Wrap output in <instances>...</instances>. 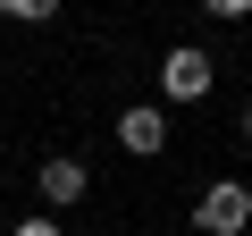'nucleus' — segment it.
<instances>
[{
	"instance_id": "1",
	"label": "nucleus",
	"mask_w": 252,
	"mask_h": 236,
	"mask_svg": "<svg viewBox=\"0 0 252 236\" xmlns=\"http://www.w3.org/2000/svg\"><path fill=\"white\" fill-rule=\"evenodd\" d=\"M193 228H202V236H244V228H252V186L219 177V186L193 202Z\"/></svg>"
},
{
	"instance_id": "2",
	"label": "nucleus",
	"mask_w": 252,
	"mask_h": 236,
	"mask_svg": "<svg viewBox=\"0 0 252 236\" xmlns=\"http://www.w3.org/2000/svg\"><path fill=\"white\" fill-rule=\"evenodd\" d=\"M118 144L135 152V160H152V152L168 144V118H160V101H135V110H118Z\"/></svg>"
},
{
	"instance_id": "3",
	"label": "nucleus",
	"mask_w": 252,
	"mask_h": 236,
	"mask_svg": "<svg viewBox=\"0 0 252 236\" xmlns=\"http://www.w3.org/2000/svg\"><path fill=\"white\" fill-rule=\"evenodd\" d=\"M160 93H168V101H202V93H210V59H202V51H168Z\"/></svg>"
},
{
	"instance_id": "4",
	"label": "nucleus",
	"mask_w": 252,
	"mask_h": 236,
	"mask_svg": "<svg viewBox=\"0 0 252 236\" xmlns=\"http://www.w3.org/2000/svg\"><path fill=\"white\" fill-rule=\"evenodd\" d=\"M42 202H51V211L84 202V160H67V152H59V160H42Z\"/></svg>"
},
{
	"instance_id": "5",
	"label": "nucleus",
	"mask_w": 252,
	"mask_h": 236,
	"mask_svg": "<svg viewBox=\"0 0 252 236\" xmlns=\"http://www.w3.org/2000/svg\"><path fill=\"white\" fill-rule=\"evenodd\" d=\"M0 17H17V26H42V17H59V0H0Z\"/></svg>"
},
{
	"instance_id": "6",
	"label": "nucleus",
	"mask_w": 252,
	"mask_h": 236,
	"mask_svg": "<svg viewBox=\"0 0 252 236\" xmlns=\"http://www.w3.org/2000/svg\"><path fill=\"white\" fill-rule=\"evenodd\" d=\"M210 17H252V0H202Z\"/></svg>"
},
{
	"instance_id": "7",
	"label": "nucleus",
	"mask_w": 252,
	"mask_h": 236,
	"mask_svg": "<svg viewBox=\"0 0 252 236\" xmlns=\"http://www.w3.org/2000/svg\"><path fill=\"white\" fill-rule=\"evenodd\" d=\"M17 236H59V219L42 211V219H17Z\"/></svg>"
},
{
	"instance_id": "8",
	"label": "nucleus",
	"mask_w": 252,
	"mask_h": 236,
	"mask_svg": "<svg viewBox=\"0 0 252 236\" xmlns=\"http://www.w3.org/2000/svg\"><path fill=\"white\" fill-rule=\"evenodd\" d=\"M244 144H252V101H244Z\"/></svg>"
}]
</instances>
